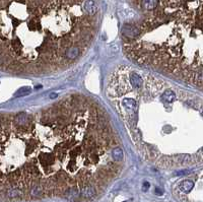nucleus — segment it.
Instances as JSON below:
<instances>
[{
  "label": "nucleus",
  "mask_w": 203,
  "mask_h": 202,
  "mask_svg": "<svg viewBox=\"0 0 203 202\" xmlns=\"http://www.w3.org/2000/svg\"><path fill=\"white\" fill-rule=\"evenodd\" d=\"M193 187H194V183H193L191 180L182 181L179 185L180 190H181L182 192H184V193H189V192L193 189Z\"/></svg>",
  "instance_id": "3"
},
{
  "label": "nucleus",
  "mask_w": 203,
  "mask_h": 202,
  "mask_svg": "<svg viewBox=\"0 0 203 202\" xmlns=\"http://www.w3.org/2000/svg\"><path fill=\"white\" fill-rule=\"evenodd\" d=\"M201 153H203V147H202V149H201Z\"/></svg>",
  "instance_id": "4"
},
{
  "label": "nucleus",
  "mask_w": 203,
  "mask_h": 202,
  "mask_svg": "<svg viewBox=\"0 0 203 202\" xmlns=\"http://www.w3.org/2000/svg\"><path fill=\"white\" fill-rule=\"evenodd\" d=\"M94 0H0V71L47 75L64 71L96 40Z\"/></svg>",
  "instance_id": "2"
},
{
  "label": "nucleus",
  "mask_w": 203,
  "mask_h": 202,
  "mask_svg": "<svg viewBox=\"0 0 203 202\" xmlns=\"http://www.w3.org/2000/svg\"><path fill=\"white\" fill-rule=\"evenodd\" d=\"M119 143L105 109L86 96L0 113V202L92 199L123 170Z\"/></svg>",
  "instance_id": "1"
}]
</instances>
